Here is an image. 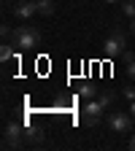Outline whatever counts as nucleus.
<instances>
[{
  "label": "nucleus",
  "mask_w": 135,
  "mask_h": 151,
  "mask_svg": "<svg viewBox=\"0 0 135 151\" xmlns=\"http://www.w3.org/2000/svg\"><path fill=\"white\" fill-rule=\"evenodd\" d=\"M11 41H14V46L19 51H30V49H35L38 43H41V32H38L32 24H22V27H16L11 32Z\"/></svg>",
  "instance_id": "obj_1"
},
{
  "label": "nucleus",
  "mask_w": 135,
  "mask_h": 151,
  "mask_svg": "<svg viewBox=\"0 0 135 151\" xmlns=\"http://www.w3.org/2000/svg\"><path fill=\"white\" fill-rule=\"evenodd\" d=\"M127 51V38L122 30H113L105 41H103V54L108 57V60H113V57H122Z\"/></svg>",
  "instance_id": "obj_2"
},
{
  "label": "nucleus",
  "mask_w": 135,
  "mask_h": 151,
  "mask_svg": "<svg viewBox=\"0 0 135 151\" xmlns=\"http://www.w3.org/2000/svg\"><path fill=\"white\" fill-rule=\"evenodd\" d=\"M103 111H105V105H103L97 97L87 100L84 108H81V124H84V127H97V122L103 119Z\"/></svg>",
  "instance_id": "obj_3"
},
{
  "label": "nucleus",
  "mask_w": 135,
  "mask_h": 151,
  "mask_svg": "<svg viewBox=\"0 0 135 151\" xmlns=\"http://www.w3.org/2000/svg\"><path fill=\"white\" fill-rule=\"evenodd\" d=\"M132 113H124V111H113L108 113V127L113 132H132Z\"/></svg>",
  "instance_id": "obj_4"
},
{
  "label": "nucleus",
  "mask_w": 135,
  "mask_h": 151,
  "mask_svg": "<svg viewBox=\"0 0 135 151\" xmlns=\"http://www.w3.org/2000/svg\"><path fill=\"white\" fill-rule=\"evenodd\" d=\"M22 135H25V132H22V127H19V124H6V132H3V148H19V146H22L25 140H22Z\"/></svg>",
  "instance_id": "obj_5"
},
{
  "label": "nucleus",
  "mask_w": 135,
  "mask_h": 151,
  "mask_svg": "<svg viewBox=\"0 0 135 151\" xmlns=\"http://www.w3.org/2000/svg\"><path fill=\"white\" fill-rule=\"evenodd\" d=\"M38 14V6L35 0H19V3L14 6V16L19 19V22H30V19Z\"/></svg>",
  "instance_id": "obj_6"
},
{
  "label": "nucleus",
  "mask_w": 135,
  "mask_h": 151,
  "mask_svg": "<svg viewBox=\"0 0 135 151\" xmlns=\"http://www.w3.org/2000/svg\"><path fill=\"white\" fill-rule=\"evenodd\" d=\"M35 6H38V14L41 16H51L54 14V0H35Z\"/></svg>",
  "instance_id": "obj_7"
},
{
  "label": "nucleus",
  "mask_w": 135,
  "mask_h": 151,
  "mask_svg": "<svg viewBox=\"0 0 135 151\" xmlns=\"http://www.w3.org/2000/svg\"><path fill=\"white\" fill-rule=\"evenodd\" d=\"M79 94H81L84 100H92V97H97V89H95V84L84 81V84H81V89H79Z\"/></svg>",
  "instance_id": "obj_8"
},
{
  "label": "nucleus",
  "mask_w": 135,
  "mask_h": 151,
  "mask_svg": "<svg viewBox=\"0 0 135 151\" xmlns=\"http://www.w3.org/2000/svg\"><path fill=\"white\" fill-rule=\"evenodd\" d=\"M122 14L127 19H135V0H122Z\"/></svg>",
  "instance_id": "obj_9"
},
{
  "label": "nucleus",
  "mask_w": 135,
  "mask_h": 151,
  "mask_svg": "<svg viewBox=\"0 0 135 151\" xmlns=\"http://www.w3.org/2000/svg\"><path fill=\"white\" fill-rule=\"evenodd\" d=\"M11 57H14V49L8 43H3V49H0V62H8Z\"/></svg>",
  "instance_id": "obj_10"
},
{
  "label": "nucleus",
  "mask_w": 135,
  "mask_h": 151,
  "mask_svg": "<svg viewBox=\"0 0 135 151\" xmlns=\"http://www.w3.org/2000/svg\"><path fill=\"white\" fill-rule=\"evenodd\" d=\"M27 138H30L32 143H41V140H43V132H41V129H27Z\"/></svg>",
  "instance_id": "obj_11"
},
{
  "label": "nucleus",
  "mask_w": 135,
  "mask_h": 151,
  "mask_svg": "<svg viewBox=\"0 0 135 151\" xmlns=\"http://www.w3.org/2000/svg\"><path fill=\"white\" fill-rule=\"evenodd\" d=\"M97 100H100V103H103V105L108 108V105L113 103V94H111V92H103V94H97Z\"/></svg>",
  "instance_id": "obj_12"
},
{
  "label": "nucleus",
  "mask_w": 135,
  "mask_h": 151,
  "mask_svg": "<svg viewBox=\"0 0 135 151\" xmlns=\"http://www.w3.org/2000/svg\"><path fill=\"white\" fill-rule=\"evenodd\" d=\"M124 73L130 76V78L135 81V60H130V62H124Z\"/></svg>",
  "instance_id": "obj_13"
},
{
  "label": "nucleus",
  "mask_w": 135,
  "mask_h": 151,
  "mask_svg": "<svg viewBox=\"0 0 135 151\" xmlns=\"http://www.w3.org/2000/svg\"><path fill=\"white\" fill-rule=\"evenodd\" d=\"M124 97H127L130 103L135 100V84H130V86H124Z\"/></svg>",
  "instance_id": "obj_14"
},
{
  "label": "nucleus",
  "mask_w": 135,
  "mask_h": 151,
  "mask_svg": "<svg viewBox=\"0 0 135 151\" xmlns=\"http://www.w3.org/2000/svg\"><path fill=\"white\" fill-rule=\"evenodd\" d=\"M127 148H130V151H135V129L130 132V143H127Z\"/></svg>",
  "instance_id": "obj_15"
},
{
  "label": "nucleus",
  "mask_w": 135,
  "mask_h": 151,
  "mask_svg": "<svg viewBox=\"0 0 135 151\" xmlns=\"http://www.w3.org/2000/svg\"><path fill=\"white\" fill-rule=\"evenodd\" d=\"M130 113H132V119H135V100L130 103Z\"/></svg>",
  "instance_id": "obj_16"
},
{
  "label": "nucleus",
  "mask_w": 135,
  "mask_h": 151,
  "mask_svg": "<svg viewBox=\"0 0 135 151\" xmlns=\"http://www.w3.org/2000/svg\"><path fill=\"white\" fill-rule=\"evenodd\" d=\"M130 30H132V35H135V19H132V24H130Z\"/></svg>",
  "instance_id": "obj_17"
},
{
  "label": "nucleus",
  "mask_w": 135,
  "mask_h": 151,
  "mask_svg": "<svg viewBox=\"0 0 135 151\" xmlns=\"http://www.w3.org/2000/svg\"><path fill=\"white\" fill-rule=\"evenodd\" d=\"M103 3H119V0H103Z\"/></svg>",
  "instance_id": "obj_18"
}]
</instances>
